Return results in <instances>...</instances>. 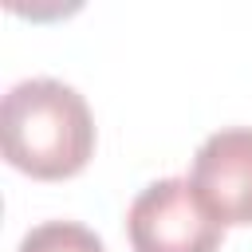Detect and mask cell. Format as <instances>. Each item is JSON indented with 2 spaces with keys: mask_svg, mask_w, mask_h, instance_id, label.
Masks as SVG:
<instances>
[{
  "mask_svg": "<svg viewBox=\"0 0 252 252\" xmlns=\"http://www.w3.org/2000/svg\"><path fill=\"white\" fill-rule=\"evenodd\" d=\"M16 252H106V244L79 220H43L24 232Z\"/></svg>",
  "mask_w": 252,
  "mask_h": 252,
  "instance_id": "obj_4",
  "label": "cell"
},
{
  "mask_svg": "<svg viewBox=\"0 0 252 252\" xmlns=\"http://www.w3.org/2000/svg\"><path fill=\"white\" fill-rule=\"evenodd\" d=\"M0 142L8 165L39 181L75 177L94 154L87 98L63 79H24L0 102Z\"/></svg>",
  "mask_w": 252,
  "mask_h": 252,
  "instance_id": "obj_1",
  "label": "cell"
},
{
  "mask_svg": "<svg viewBox=\"0 0 252 252\" xmlns=\"http://www.w3.org/2000/svg\"><path fill=\"white\" fill-rule=\"evenodd\" d=\"M126 232L134 252H217L224 240V224L213 220L189 177L146 185L126 213Z\"/></svg>",
  "mask_w": 252,
  "mask_h": 252,
  "instance_id": "obj_2",
  "label": "cell"
},
{
  "mask_svg": "<svg viewBox=\"0 0 252 252\" xmlns=\"http://www.w3.org/2000/svg\"><path fill=\"white\" fill-rule=\"evenodd\" d=\"M189 185L220 224H252V126H228L201 142Z\"/></svg>",
  "mask_w": 252,
  "mask_h": 252,
  "instance_id": "obj_3",
  "label": "cell"
}]
</instances>
